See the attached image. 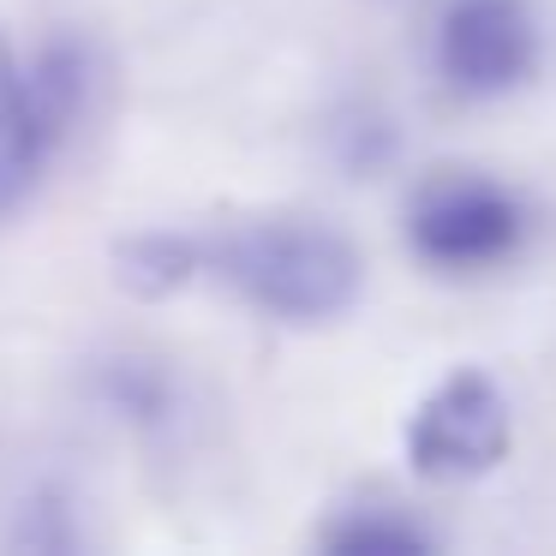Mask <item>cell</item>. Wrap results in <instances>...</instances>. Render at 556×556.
I'll return each instance as SVG.
<instances>
[{
    "instance_id": "52a82bcc",
    "label": "cell",
    "mask_w": 556,
    "mask_h": 556,
    "mask_svg": "<svg viewBox=\"0 0 556 556\" xmlns=\"http://www.w3.org/2000/svg\"><path fill=\"white\" fill-rule=\"evenodd\" d=\"M204 245L186 240V233H132V240L114 245V281H121L132 300H174L180 288H192V276L204 269Z\"/></svg>"
},
{
    "instance_id": "8992f818",
    "label": "cell",
    "mask_w": 556,
    "mask_h": 556,
    "mask_svg": "<svg viewBox=\"0 0 556 556\" xmlns=\"http://www.w3.org/2000/svg\"><path fill=\"white\" fill-rule=\"evenodd\" d=\"M25 85H30V109H37L49 144H61L90 109V90H97V54L73 37H54L30 54L25 66Z\"/></svg>"
},
{
    "instance_id": "6da1fadb",
    "label": "cell",
    "mask_w": 556,
    "mask_h": 556,
    "mask_svg": "<svg viewBox=\"0 0 556 556\" xmlns=\"http://www.w3.org/2000/svg\"><path fill=\"white\" fill-rule=\"evenodd\" d=\"M204 257L245 305L281 317V324H329L365 288L359 245L312 216H269L228 228Z\"/></svg>"
},
{
    "instance_id": "ba28073f",
    "label": "cell",
    "mask_w": 556,
    "mask_h": 556,
    "mask_svg": "<svg viewBox=\"0 0 556 556\" xmlns=\"http://www.w3.org/2000/svg\"><path fill=\"white\" fill-rule=\"evenodd\" d=\"M317 544L336 556H419V551H431V532L401 515H348Z\"/></svg>"
},
{
    "instance_id": "5b68a950",
    "label": "cell",
    "mask_w": 556,
    "mask_h": 556,
    "mask_svg": "<svg viewBox=\"0 0 556 556\" xmlns=\"http://www.w3.org/2000/svg\"><path fill=\"white\" fill-rule=\"evenodd\" d=\"M49 132H42L37 109H30V85L25 66H18L13 42L0 30V216H13L30 198V186L42 180V162H49Z\"/></svg>"
},
{
    "instance_id": "3957f363",
    "label": "cell",
    "mask_w": 556,
    "mask_h": 556,
    "mask_svg": "<svg viewBox=\"0 0 556 556\" xmlns=\"http://www.w3.org/2000/svg\"><path fill=\"white\" fill-rule=\"evenodd\" d=\"M508 443H515L508 395L479 365L448 371L407 419V460L431 484L484 479V472H496L508 460Z\"/></svg>"
},
{
    "instance_id": "277c9868",
    "label": "cell",
    "mask_w": 556,
    "mask_h": 556,
    "mask_svg": "<svg viewBox=\"0 0 556 556\" xmlns=\"http://www.w3.org/2000/svg\"><path fill=\"white\" fill-rule=\"evenodd\" d=\"M539 13L532 0H448L437 30V66L460 97H508L539 73Z\"/></svg>"
},
{
    "instance_id": "7a4b0ae2",
    "label": "cell",
    "mask_w": 556,
    "mask_h": 556,
    "mask_svg": "<svg viewBox=\"0 0 556 556\" xmlns=\"http://www.w3.org/2000/svg\"><path fill=\"white\" fill-rule=\"evenodd\" d=\"M527 204L479 168H437L407 198V245L443 276H484L527 245Z\"/></svg>"
}]
</instances>
